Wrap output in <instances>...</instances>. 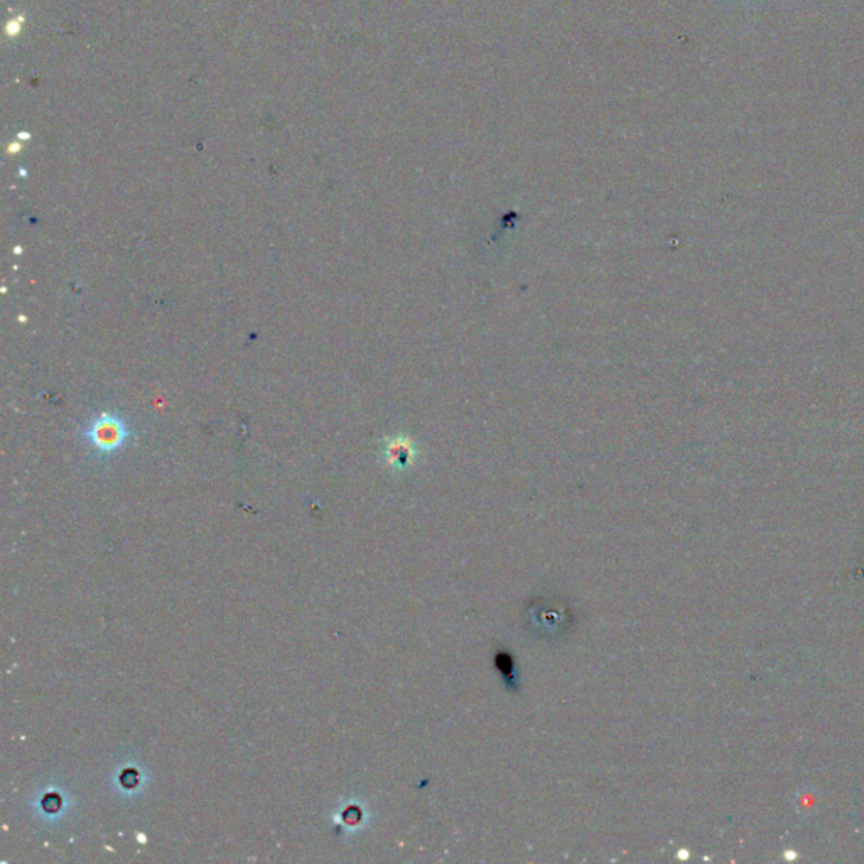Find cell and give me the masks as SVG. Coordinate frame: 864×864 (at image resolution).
Here are the masks:
<instances>
[{
	"label": "cell",
	"mask_w": 864,
	"mask_h": 864,
	"mask_svg": "<svg viewBox=\"0 0 864 864\" xmlns=\"http://www.w3.org/2000/svg\"><path fill=\"white\" fill-rule=\"evenodd\" d=\"M83 436L87 439V443L100 453H112L120 446H124L125 441L129 439L130 431L122 417L112 412H102L88 424L87 429L83 431Z\"/></svg>",
	"instance_id": "6da1fadb"
}]
</instances>
